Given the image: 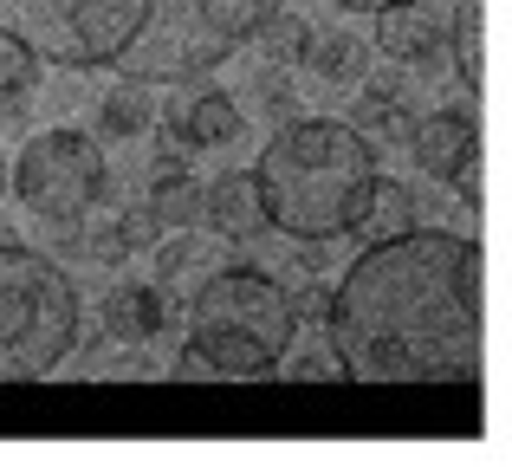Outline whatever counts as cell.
<instances>
[{"mask_svg": "<svg viewBox=\"0 0 512 467\" xmlns=\"http://www.w3.org/2000/svg\"><path fill=\"white\" fill-rule=\"evenodd\" d=\"M156 124V111H150V91L130 78L124 91H111V98L98 104V137L104 143H124V137H143V130Z\"/></svg>", "mask_w": 512, "mask_h": 467, "instance_id": "e0dca14e", "label": "cell"}, {"mask_svg": "<svg viewBox=\"0 0 512 467\" xmlns=\"http://www.w3.org/2000/svg\"><path fill=\"white\" fill-rule=\"evenodd\" d=\"M163 13V0H0V33H13L33 59L98 72Z\"/></svg>", "mask_w": 512, "mask_h": 467, "instance_id": "5b68a950", "label": "cell"}, {"mask_svg": "<svg viewBox=\"0 0 512 467\" xmlns=\"http://www.w3.org/2000/svg\"><path fill=\"white\" fill-rule=\"evenodd\" d=\"M266 7H273V0H188V20L208 39H221V46H247V39L260 33Z\"/></svg>", "mask_w": 512, "mask_h": 467, "instance_id": "4fadbf2b", "label": "cell"}, {"mask_svg": "<svg viewBox=\"0 0 512 467\" xmlns=\"http://www.w3.org/2000/svg\"><path fill=\"white\" fill-rule=\"evenodd\" d=\"M292 331H299V318H292L286 286L273 273H260V266H227L188 305V344L175 357V377L182 383L273 377Z\"/></svg>", "mask_w": 512, "mask_h": 467, "instance_id": "3957f363", "label": "cell"}, {"mask_svg": "<svg viewBox=\"0 0 512 467\" xmlns=\"http://www.w3.org/2000/svg\"><path fill=\"white\" fill-rule=\"evenodd\" d=\"M286 377L292 383H331V377H338V364H331V357H299V364H286Z\"/></svg>", "mask_w": 512, "mask_h": 467, "instance_id": "d4e9b609", "label": "cell"}, {"mask_svg": "<svg viewBox=\"0 0 512 467\" xmlns=\"http://www.w3.org/2000/svg\"><path fill=\"white\" fill-rule=\"evenodd\" d=\"M305 65H312L318 78H331V85H357L363 72H370V46H363L357 33H305Z\"/></svg>", "mask_w": 512, "mask_h": 467, "instance_id": "5bb4252c", "label": "cell"}, {"mask_svg": "<svg viewBox=\"0 0 512 467\" xmlns=\"http://www.w3.org/2000/svg\"><path fill=\"white\" fill-rule=\"evenodd\" d=\"M33 85H39V59L20 46L13 33H0V117L7 124H26V111H33Z\"/></svg>", "mask_w": 512, "mask_h": 467, "instance_id": "9a60e30c", "label": "cell"}, {"mask_svg": "<svg viewBox=\"0 0 512 467\" xmlns=\"http://www.w3.org/2000/svg\"><path fill=\"white\" fill-rule=\"evenodd\" d=\"M163 325H169L163 286H117L104 299V338L111 344H150Z\"/></svg>", "mask_w": 512, "mask_h": 467, "instance_id": "7c38bea8", "label": "cell"}, {"mask_svg": "<svg viewBox=\"0 0 512 467\" xmlns=\"http://www.w3.org/2000/svg\"><path fill=\"white\" fill-rule=\"evenodd\" d=\"M286 299H292V318H299V325H325V312H331L325 286H299V292H286Z\"/></svg>", "mask_w": 512, "mask_h": 467, "instance_id": "cb8c5ba5", "label": "cell"}, {"mask_svg": "<svg viewBox=\"0 0 512 467\" xmlns=\"http://www.w3.org/2000/svg\"><path fill=\"white\" fill-rule=\"evenodd\" d=\"M260 111L273 117V124H292V117H299V91H292L279 72H260Z\"/></svg>", "mask_w": 512, "mask_h": 467, "instance_id": "7402d4cb", "label": "cell"}, {"mask_svg": "<svg viewBox=\"0 0 512 467\" xmlns=\"http://www.w3.org/2000/svg\"><path fill=\"white\" fill-rule=\"evenodd\" d=\"M240 104H234V91H221V85H195L188 98H175V111H169V130H175V143L182 150H221V143H234L240 137Z\"/></svg>", "mask_w": 512, "mask_h": 467, "instance_id": "30bf717a", "label": "cell"}, {"mask_svg": "<svg viewBox=\"0 0 512 467\" xmlns=\"http://www.w3.org/2000/svg\"><path fill=\"white\" fill-rule=\"evenodd\" d=\"M376 52H389L396 65H415V72H441V52H448V39H441V20L435 7H422V0H396V7L376 13Z\"/></svg>", "mask_w": 512, "mask_h": 467, "instance_id": "9c48e42d", "label": "cell"}, {"mask_svg": "<svg viewBox=\"0 0 512 467\" xmlns=\"http://www.w3.org/2000/svg\"><path fill=\"white\" fill-rule=\"evenodd\" d=\"M227 52H234V46L208 39L195 20H182V13H156V20L117 52V65H124V78H137V85H188V78L214 72Z\"/></svg>", "mask_w": 512, "mask_h": 467, "instance_id": "52a82bcc", "label": "cell"}, {"mask_svg": "<svg viewBox=\"0 0 512 467\" xmlns=\"http://www.w3.org/2000/svg\"><path fill=\"white\" fill-rule=\"evenodd\" d=\"M195 260H201L195 240H188V234H169V240H163V253H156V286H175V279H182Z\"/></svg>", "mask_w": 512, "mask_h": 467, "instance_id": "44dd1931", "label": "cell"}, {"mask_svg": "<svg viewBox=\"0 0 512 467\" xmlns=\"http://www.w3.org/2000/svg\"><path fill=\"white\" fill-rule=\"evenodd\" d=\"M156 234H163V228H156V215H150V208H124V215H117V240H124L130 253H137V247H150Z\"/></svg>", "mask_w": 512, "mask_h": 467, "instance_id": "603a6c76", "label": "cell"}, {"mask_svg": "<svg viewBox=\"0 0 512 467\" xmlns=\"http://www.w3.org/2000/svg\"><path fill=\"white\" fill-rule=\"evenodd\" d=\"M305 33H312V26H305L292 7H266V20H260V33H253V39L266 46V59H273V65H292L305 52Z\"/></svg>", "mask_w": 512, "mask_h": 467, "instance_id": "ffe728a7", "label": "cell"}, {"mask_svg": "<svg viewBox=\"0 0 512 467\" xmlns=\"http://www.w3.org/2000/svg\"><path fill=\"white\" fill-rule=\"evenodd\" d=\"M454 72H461L467 91H480V78H487V59H480V0H461V13H454Z\"/></svg>", "mask_w": 512, "mask_h": 467, "instance_id": "d6986e66", "label": "cell"}, {"mask_svg": "<svg viewBox=\"0 0 512 467\" xmlns=\"http://www.w3.org/2000/svg\"><path fill=\"white\" fill-rule=\"evenodd\" d=\"M201 228L221 234V240H253L266 228V208H260V189H253L247 169H227L201 189Z\"/></svg>", "mask_w": 512, "mask_h": 467, "instance_id": "8fae6325", "label": "cell"}, {"mask_svg": "<svg viewBox=\"0 0 512 467\" xmlns=\"http://www.w3.org/2000/svg\"><path fill=\"white\" fill-rule=\"evenodd\" d=\"M13 189H20V208H33L39 221L65 228V221H85L91 208L104 202L111 169H104V156H98L91 137H78V130H39L20 150Z\"/></svg>", "mask_w": 512, "mask_h": 467, "instance_id": "8992f818", "label": "cell"}, {"mask_svg": "<svg viewBox=\"0 0 512 467\" xmlns=\"http://www.w3.org/2000/svg\"><path fill=\"white\" fill-rule=\"evenodd\" d=\"M0 182H7V169H0Z\"/></svg>", "mask_w": 512, "mask_h": 467, "instance_id": "83f0119b", "label": "cell"}, {"mask_svg": "<svg viewBox=\"0 0 512 467\" xmlns=\"http://www.w3.org/2000/svg\"><path fill=\"white\" fill-rule=\"evenodd\" d=\"M78 351V286L52 253L0 247V383H39Z\"/></svg>", "mask_w": 512, "mask_h": 467, "instance_id": "277c9868", "label": "cell"}, {"mask_svg": "<svg viewBox=\"0 0 512 467\" xmlns=\"http://www.w3.org/2000/svg\"><path fill=\"white\" fill-rule=\"evenodd\" d=\"M415 221H422V202H415L409 182H383V176H376V195H370V215H363V228L383 240V234L415 228Z\"/></svg>", "mask_w": 512, "mask_h": 467, "instance_id": "ac0fdd59", "label": "cell"}, {"mask_svg": "<svg viewBox=\"0 0 512 467\" xmlns=\"http://www.w3.org/2000/svg\"><path fill=\"white\" fill-rule=\"evenodd\" d=\"M150 215H156V228H163V234H188V228H201V189L188 182V169H169V176H156V189H150Z\"/></svg>", "mask_w": 512, "mask_h": 467, "instance_id": "2e32d148", "label": "cell"}, {"mask_svg": "<svg viewBox=\"0 0 512 467\" xmlns=\"http://www.w3.org/2000/svg\"><path fill=\"white\" fill-rule=\"evenodd\" d=\"M338 7H350V13H383V7H396V0H338Z\"/></svg>", "mask_w": 512, "mask_h": 467, "instance_id": "4316f807", "label": "cell"}, {"mask_svg": "<svg viewBox=\"0 0 512 467\" xmlns=\"http://www.w3.org/2000/svg\"><path fill=\"white\" fill-rule=\"evenodd\" d=\"M338 377L357 390H474L480 383V247L474 234L402 228L350 260L331 292Z\"/></svg>", "mask_w": 512, "mask_h": 467, "instance_id": "6da1fadb", "label": "cell"}, {"mask_svg": "<svg viewBox=\"0 0 512 467\" xmlns=\"http://www.w3.org/2000/svg\"><path fill=\"white\" fill-rule=\"evenodd\" d=\"M409 150H415V163H422L435 182L467 176V169L480 163V117H474V104H441V111H428L422 124L409 130Z\"/></svg>", "mask_w": 512, "mask_h": 467, "instance_id": "ba28073f", "label": "cell"}, {"mask_svg": "<svg viewBox=\"0 0 512 467\" xmlns=\"http://www.w3.org/2000/svg\"><path fill=\"white\" fill-rule=\"evenodd\" d=\"M292 266H299L305 279H318V273H325V240H305V247H299V260H292Z\"/></svg>", "mask_w": 512, "mask_h": 467, "instance_id": "484cf974", "label": "cell"}, {"mask_svg": "<svg viewBox=\"0 0 512 467\" xmlns=\"http://www.w3.org/2000/svg\"><path fill=\"white\" fill-rule=\"evenodd\" d=\"M376 150L357 124H331V117H292L273 130L253 189H260L266 228L299 234V240H338L363 234L376 195Z\"/></svg>", "mask_w": 512, "mask_h": 467, "instance_id": "7a4b0ae2", "label": "cell"}]
</instances>
